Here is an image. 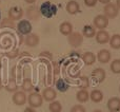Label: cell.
I'll return each instance as SVG.
<instances>
[{"label":"cell","instance_id":"cell-17","mask_svg":"<svg viewBox=\"0 0 120 112\" xmlns=\"http://www.w3.org/2000/svg\"><path fill=\"white\" fill-rule=\"evenodd\" d=\"M65 8H66V12L71 15H75L80 12V5H79V3L77 1H75V0L68 1V3H66Z\"/></svg>","mask_w":120,"mask_h":112},{"label":"cell","instance_id":"cell-22","mask_svg":"<svg viewBox=\"0 0 120 112\" xmlns=\"http://www.w3.org/2000/svg\"><path fill=\"white\" fill-rule=\"evenodd\" d=\"M82 35H83V37H86V38L95 37V35H96L95 27L94 25H90V24L84 25L82 29Z\"/></svg>","mask_w":120,"mask_h":112},{"label":"cell","instance_id":"cell-23","mask_svg":"<svg viewBox=\"0 0 120 112\" xmlns=\"http://www.w3.org/2000/svg\"><path fill=\"white\" fill-rule=\"evenodd\" d=\"M109 42H110L111 48L115 49V50L120 49V34H114L113 36H111Z\"/></svg>","mask_w":120,"mask_h":112},{"label":"cell","instance_id":"cell-10","mask_svg":"<svg viewBox=\"0 0 120 112\" xmlns=\"http://www.w3.org/2000/svg\"><path fill=\"white\" fill-rule=\"evenodd\" d=\"M42 97H43V100H46V102H53L55 100V98L57 97V92L54 88L52 87H46L43 89L42 91Z\"/></svg>","mask_w":120,"mask_h":112},{"label":"cell","instance_id":"cell-34","mask_svg":"<svg viewBox=\"0 0 120 112\" xmlns=\"http://www.w3.org/2000/svg\"><path fill=\"white\" fill-rule=\"evenodd\" d=\"M26 3H29V4H34L36 2V0H24Z\"/></svg>","mask_w":120,"mask_h":112},{"label":"cell","instance_id":"cell-5","mask_svg":"<svg viewBox=\"0 0 120 112\" xmlns=\"http://www.w3.org/2000/svg\"><path fill=\"white\" fill-rule=\"evenodd\" d=\"M118 12H119V8H117L116 4L114 3H108L104 5L103 8V13H104V16L108 17L109 19H114L118 16Z\"/></svg>","mask_w":120,"mask_h":112},{"label":"cell","instance_id":"cell-15","mask_svg":"<svg viewBox=\"0 0 120 112\" xmlns=\"http://www.w3.org/2000/svg\"><path fill=\"white\" fill-rule=\"evenodd\" d=\"M111 57H112L111 52L109 50H106V49L100 50L99 52L97 53V55H96V58H97V60L100 64H108L111 60Z\"/></svg>","mask_w":120,"mask_h":112},{"label":"cell","instance_id":"cell-36","mask_svg":"<svg viewBox=\"0 0 120 112\" xmlns=\"http://www.w3.org/2000/svg\"><path fill=\"white\" fill-rule=\"evenodd\" d=\"M116 5H117V8H120V0H117L116 1Z\"/></svg>","mask_w":120,"mask_h":112},{"label":"cell","instance_id":"cell-18","mask_svg":"<svg viewBox=\"0 0 120 112\" xmlns=\"http://www.w3.org/2000/svg\"><path fill=\"white\" fill-rule=\"evenodd\" d=\"M81 59L84 62L85 66H92L96 62L97 58H96V55L93 52H84L81 55Z\"/></svg>","mask_w":120,"mask_h":112},{"label":"cell","instance_id":"cell-37","mask_svg":"<svg viewBox=\"0 0 120 112\" xmlns=\"http://www.w3.org/2000/svg\"><path fill=\"white\" fill-rule=\"evenodd\" d=\"M93 112H102V111L101 110H94Z\"/></svg>","mask_w":120,"mask_h":112},{"label":"cell","instance_id":"cell-38","mask_svg":"<svg viewBox=\"0 0 120 112\" xmlns=\"http://www.w3.org/2000/svg\"><path fill=\"white\" fill-rule=\"evenodd\" d=\"M119 92H120V86H119Z\"/></svg>","mask_w":120,"mask_h":112},{"label":"cell","instance_id":"cell-32","mask_svg":"<svg viewBox=\"0 0 120 112\" xmlns=\"http://www.w3.org/2000/svg\"><path fill=\"white\" fill-rule=\"evenodd\" d=\"M24 112H37L35 108H32V107H26L24 109Z\"/></svg>","mask_w":120,"mask_h":112},{"label":"cell","instance_id":"cell-27","mask_svg":"<svg viewBox=\"0 0 120 112\" xmlns=\"http://www.w3.org/2000/svg\"><path fill=\"white\" fill-rule=\"evenodd\" d=\"M78 86L80 89H87L90 87V79L87 76H80L78 80Z\"/></svg>","mask_w":120,"mask_h":112},{"label":"cell","instance_id":"cell-9","mask_svg":"<svg viewBox=\"0 0 120 112\" xmlns=\"http://www.w3.org/2000/svg\"><path fill=\"white\" fill-rule=\"evenodd\" d=\"M40 39H39V36L37 34H34V33H30L29 35L25 36L24 38V44L26 47H30V48H35L39 44Z\"/></svg>","mask_w":120,"mask_h":112},{"label":"cell","instance_id":"cell-24","mask_svg":"<svg viewBox=\"0 0 120 112\" xmlns=\"http://www.w3.org/2000/svg\"><path fill=\"white\" fill-rule=\"evenodd\" d=\"M21 87H22V90L24 92H31L34 89V85H33L32 79L29 78V77H25L22 81V86Z\"/></svg>","mask_w":120,"mask_h":112},{"label":"cell","instance_id":"cell-6","mask_svg":"<svg viewBox=\"0 0 120 112\" xmlns=\"http://www.w3.org/2000/svg\"><path fill=\"white\" fill-rule=\"evenodd\" d=\"M93 25L95 27V29L104 30L109 25V18L104 15H97L93 20Z\"/></svg>","mask_w":120,"mask_h":112},{"label":"cell","instance_id":"cell-19","mask_svg":"<svg viewBox=\"0 0 120 112\" xmlns=\"http://www.w3.org/2000/svg\"><path fill=\"white\" fill-rule=\"evenodd\" d=\"M76 100H78L80 104H83V103H86L87 100H90V94L89 91L86 89H80L77 91L76 93Z\"/></svg>","mask_w":120,"mask_h":112},{"label":"cell","instance_id":"cell-20","mask_svg":"<svg viewBox=\"0 0 120 112\" xmlns=\"http://www.w3.org/2000/svg\"><path fill=\"white\" fill-rule=\"evenodd\" d=\"M59 32L64 36H68L73 32V24L68 21H64L59 25Z\"/></svg>","mask_w":120,"mask_h":112},{"label":"cell","instance_id":"cell-35","mask_svg":"<svg viewBox=\"0 0 120 112\" xmlns=\"http://www.w3.org/2000/svg\"><path fill=\"white\" fill-rule=\"evenodd\" d=\"M3 88V84H2V79H1V77H0V90Z\"/></svg>","mask_w":120,"mask_h":112},{"label":"cell","instance_id":"cell-13","mask_svg":"<svg viewBox=\"0 0 120 112\" xmlns=\"http://www.w3.org/2000/svg\"><path fill=\"white\" fill-rule=\"evenodd\" d=\"M95 38H96V41L99 44H105L110 41L111 36H110V34H109V32L104 31V30H99V31L96 33Z\"/></svg>","mask_w":120,"mask_h":112},{"label":"cell","instance_id":"cell-16","mask_svg":"<svg viewBox=\"0 0 120 112\" xmlns=\"http://www.w3.org/2000/svg\"><path fill=\"white\" fill-rule=\"evenodd\" d=\"M108 109L112 112H118L120 111V98L119 97H111L108 100Z\"/></svg>","mask_w":120,"mask_h":112},{"label":"cell","instance_id":"cell-28","mask_svg":"<svg viewBox=\"0 0 120 112\" xmlns=\"http://www.w3.org/2000/svg\"><path fill=\"white\" fill-rule=\"evenodd\" d=\"M110 69L114 74H120V59H115L111 62Z\"/></svg>","mask_w":120,"mask_h":112},{"label":"cell","instance_id":"cell-33","mask_svg":"<svg viewBox=\"0 0 120 112\" xmlns=\"http://www.w3.org/2000/svg\"><path fill=\"white\" fill-rule=\"evenodd\" d=\"M98 1H99L100 3H102V4H108V3H110L111 2V0H98Z\"/></svg>","mask_w":120,"mask_h":112},{"label":"cell","instance_id":"cell-7","mask_svg":"<svg viewBox=\"0 0 120 112\" xmlns=\"http://www.w3.org/2000/svg\"><path fill=\"white\" fill-rule=\"evenodd\" d=\"M8 18L13 21L16 20H20L22 18V16L24 15V12H23V8H20V6H12V8L8 10Z\"/></svg>","mask_w":120,"mask_h":112},{"label":"cell","instance_id":"cell-8","mask_svg":"<svg viewBox=\"0 0 120 112\" xmlns=\"http://www.w3.org/2000/svg\"><path fill=\"white\" fill-rule=\"evenodd\" d=\"M12 100L17 106H23L27 102V96L24 91H16L13 95Z\"/></svg>","mask_w":120,"mask_h":112},{"label":"cell","instance_id":"cell-25","mask_svg":"<svg viewBox=\"0 0 120 112\" xmlns=\"http://www.w3.org/2000/svg\"><path fill=\"white\" fill-rule=\"evenodd\" d=\"M56 88L60 92H66L68 89L70 88V85H68L63 78H59L58 80L56 81Z\"/></svg>","mask_w":120,"mask_h":112},{"label":"cell","instance_id":"cell-29","mask_svg":"<svg viewBox=\"0 0 120 112\" xmlns=\"http://www.w3.org/2000/svg\"><path fill=\"white\" fill-rule=\"evenodd\" d=\"M1 27H2V28L8 27V28H11V29H13V28L15 27V24H14V21L11 20L10 18H5V19H3V20H2Z\"/></svg>","mask_w":120,"mask_h":112},{"label":"cell","instance_id":"cell-30","mask_svg":"<svg viewBox=\"0 0 120 112\" xmlns=\"http://www.w3.org/2000/svg\"><path fill=\"white\" fill-rule=\"evenodd\" d=\"M71 112H86V111H85V108L81 104H77L72 107Z\"/></svg>","mask_w":120,"mask_h":112},{"label":"cell","instance_id":"cell-11","mask_svg":"<svg viewBox=\"0 0 120 112\" xmlns=\"http://www.w3.org/2000/svg\"><path fill=\"white\" fill-rule=\"evenodd\" d=\"M105 77H106V72L102 68H97L95 70H93V72H92V78L98 84H101L102 81H104Z\"/></svg>","mask_w":120,"mask_h":112},{"label":"cell","instance_id":"cell-2","mask_svg":"<svg viewBox=\"0 0 120 112\" xmlns=\"http://www.w3.org/2000/svg\"><path fill=\"white\" fill-rule=\"evenodd\" d=\"M27 103H29V106L32 108H39L43 104V97L38 92H32L27 96Z\"/></svg>","mask_w":120,"mask_h":112},{"label":"cell","instance_id":"cell-4","mask_svg":"<svg viewBox=\"0 0 120 112\" xmlns=\"http://www.w3.org/2000/svg\"><path fill=\"white\" fill-rule=\"evenodd\" d=\"M32 30H33L32 23L26 19H21L17 24V31L21 35H29L30 33H32Z\"/></svg>","mask_w":120,"mask_h":112},{"label":"cell","instance_id":"cell-3","mask_svg":"<svg viewBox=\"0 0 120 112\" xmlns=\"http://www.w3.org/2000/svg\"><path fill=\"white\" fill-rule=\"evenodd\" d=\"M68 42L72 48H79L83 42V35L81 33H79V32L73 31L68 36Z\"/></svg>","mask_w":120,"mask_h":112},{"label":"cell","instance_id":"cell-21","mask_svg":"<svg viewBox=\"0 0 120 112\" xmlns=\"http://www.w3.org/2000/svg\"><path fill=\"white\" fill-rule=\"evenodd\" d=\"M90 100L94 103L102 102V100H103V93H102V91L99 89H94L90 93Z\"/></svg>","mask_w":120,"mask_h":112},{"label":"cell","instance_id":"cell-39","mask_svg":"<svg viewBox=\"0 0 120 112\" xmlns=\"http://www.w3.org/2000/svg\"><path fill=\"white\" fill-rule=\"evenodd\" d=\"M110 112H112V111H110Z\"/></svg>","mask_w":120,"mask_h":112},{"label":"cell","instance_id":"cell-26","mask_svg":"<svg viewBox=\"0 0 120 112\" xmlns=\"http://www.w3.org/2000/svg\"><path fill=\"white\" fill-rule=\"evenodd\" d=\"M49 109H50L51 112H61L62 111V105L60 102L55 100H53V102H51L50 106H49Z\"/></svg>","mask_w":120,"mask_h":112},{"label":"cell","instance_id":"cell-31","mask_svg":"<svg viewBox=\"0 0 120 112\" xmlns=\"http://www.w3.org/2000/svg\"><path fill=\"white\" fill-rule=\"evenodd\" d=\"M84 1V4L87 6V8H93L97 4L98 0H83Z\"/></svg>","mask_w":120,"mask_h":112},{"label":"cell","instance_id":"cell-14","mask_svg":"<svg viewBox=\"0 0 120 112\" xmlns=\"http://www.w3.org/2000/svg\"><path fill=\"white\" fill-rule=\"evenodd\" d=\"M5 90L8 92H16L18 90V86L16 83V78H15V67L12 69V72H11V77L8 79V85L5 86Z\"/></svg>","mask_w":120,"mask_h":112},{"label":"cell","instance_id":"cell-12","mask_svg":"<svg viewBox=\"0 0 120 112\" xmlns=\"http://www.w3.org/2000/svg\"><path fill=\"white\" fill-rule=\"evenodd\" d=\"M25 15H26V17L30 20H37V19H39L41 14H40V11L37 6L30 5L25 11Z\"/></svg>","mask_w":120,"mask_h":112},{"label":"cell","instance_id":"cell-1","mask_svg":"<svg viewBox=\"0 0 120 112\" xmlns=\"http://www.w3.org/2000/svg\"><path fill=\"white\" fill-rule=\"evenodd\" d=\"M39 11L42 16L46 17V18H52L57 13V6L54 3H52V2L46 1V2H43L40 5Z\"/></svg>","mask_w":120,"mask_h":112}]
</instances>
